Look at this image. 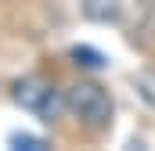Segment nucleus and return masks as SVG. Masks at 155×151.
<instances>
[{
	"mask_svg": "<svg viewBox=\"0 0 155 151\" xmlns=\"http://www.w3.org/2000/svg\"><path fill=\"white\" fill-rule=\"evenodd\" d=\"M11 144H15V148H43V140L29 137V133H18V137H11Z\"/></svg>",
	"mask_w": 155,
	"mask_h": 151,
	"instance_id": "5",
	"label": "nucleus"
},
{
	"mask_svg": "<svg viewBox=\"0 0 155 151\" xmlns=\"http://www.w3.org/2000/svg\"><path fill=\"white\" fill-rule=\"evenodd\" d=\"M130 83H134V90L141 94V101H148L155 108V72H148V69H144V72H134Z\"/></svg>",
	"mask_w": 155,
	"mask_h": 151,
	"instance_id": "4",
	"label": "nucleus"
},
{
	"mask_svg": "<svg viewBox=\"0 0 155 151\" xmlns=\"http://www.w3.org/2000/svg\"><path fill=\"white\" fill-rule=\"evenodd\" d=\"M65 112H72L83 130L90 133H105L112 126V115H116V104H112V94L94 83V79H76L72 86H65Z\"/></svg>",
	"mask_w": 155,
	"mask_h": 151,
	"instance_id": "1",
	"label": "nucleus"
},
{
	"mask_svg": "<svg viewBox=\"0 0 155 151\" xmlns=\"http://www.w3.org/2000/svg\"><path fill=\"white\" fill-rule=\"evenodd\" d=\"M11 101L22 112L36 115L43 122H58V115L65 112V90H58L51 79L43 76H25L11 86Z\"/></svg>",
	"mask_w": 155,
	"mask_h": 151,
	"instance_id": "2",
	"label": "nucleus"
},
{
	"mask_svg": "<svg viewBox=\"0 0 155 151\" xmlns=\"http://www.w3.org/2000/svg\"><path fill=\"white\" fill-rule=\"evenodd\" d=\"M69 58L76 61L79 69H105L108 61H105V54H97L94 47H72L69 50Z\"/></svg>",
	"mask_w": 155,
	"mask_h": 151,
	"instance_id": "3",
	"label": "nucleus"
}]
</instances>
